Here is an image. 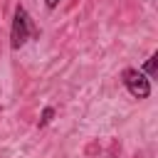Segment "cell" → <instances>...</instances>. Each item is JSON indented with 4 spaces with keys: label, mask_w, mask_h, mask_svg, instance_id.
Returning <instances> with one entry per match:
<instances>
[{
    "label": "cell",
    "mask_w": 158,
    "mask_h": 158,
    "mask_svg": "<svg viewBox=\"0 0 158 158\" xmlns=\"http://www.w3.org/2000/svg\"><path fill=\"white\" fill-rule=\"evenodd\" d=\"M121 81H123V86L128 89L131 96H136V99H148V96H151V79H148L143 72L128 67V69H123Z\"/></svg>",
    "instance_id": "cell-2"
},
{
    "label": "cell",
    "mask_w": 158,
    "mask_h": 158,
    "mask_svg": "<svg viewBox=\"0 0 158 158\" xmlns=\"http://www.w3.org/2000/svg\"><path fill=\"white\" fill-rule=\"evenodd\" d=\"M146 74L148 77H156L158 74V54H151L148 62H146Z\"/></svg>",
    "instance_id": "cell-3"
},
{
    "label": "cell",
    "mask_w": 158,
    "mask_h": 158,
    "mask_svg": "<svg viewBox=\"0 0 158 158\" xmlns=\"http://www.w3.org/2000/svg\"><path fill=\"white\" fill-rule=\"evenodd\" d=\"M32 35H37V30L32 27V20L27 15V10L22 5L15 7V17H12V30H10V47L12 49H20Z\"/></svg>",
    "instance_id": "cell-1"
},
{
    "label": "cell",
    "mask_w": 158,
    "mask_h": 158,
    "mask_svg": "<svg viewBox=\"0 0 158 158\" xmlns=\"http://www.w3.org/2000/svg\"><path fill=\"white\" fill-rule=\"evenodd\" d=\"M44 2H47V7H57L59 5V0H44Z\"/></svg>",
    "instance_id": "cell-5"
},
{
    "label": "cell",
    "mask_w": 158,
    "mask_h": 158,
    "mask_svg": "<svg viewBox=\"0 0 158 158\" xmlns=\"http://www.w3.org/2000/svg\"><path fill=\"white\" fill-rule=\"evenodd\" d=\"M52 116H54V109H52V106H47V109L42 111V118H40V126H47V123L52 121Z\"/></svg>",
    "instance_id": "cell-4"
}]
</instances>
